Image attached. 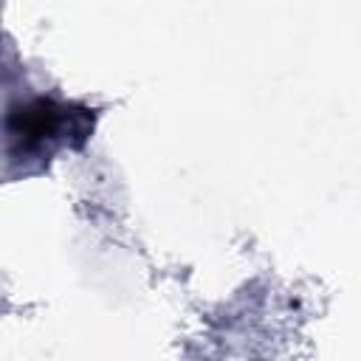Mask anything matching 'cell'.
<instances>
[{"instance_id":"6da1fadb","label":"cell","mask_w":361,"mask_h":361,"mask_svg":"<svg viewBox=\"0 0 361 361\" xmlns=\"http://www.w3.org/2000/svg\"><path fill=\"white\" fill-rule=\"evenodd\" d=\"M23 118L20 130L8 127L11 141H23V158L51 152L56 144H68L71 135L85 138L87 135V113H71L65 104L48 102V99H34L23 107V113H14Z\"/></svg>"}]
</instances>
